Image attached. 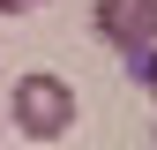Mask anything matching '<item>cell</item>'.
I'll use <instances>...</instances> for the list:
<instances>
[{"label":"cell","instance_id":"cell-1","mask_svg":"<svg viewBox=\"0 0 157 150\" xmlns=\"http://www.w3.org/2000/svg\"><path fill=\"white\" fill-rule=\"evenodd\" d=\"M75 83H60V75H23L15 83V98H8V120L23 128L30 143H60L67 128H75Z\"/></svg>","mask_w":157,"mask_h":150},{"label":"cell","instance_id":"cell-2","mask_svg":"<svg viewBox=\"0 0 157 150\" xmlns=\"http://www.w3.org/2000/svg\"><path fill=\"white\" fill-rule=\"evenodd\" d=\"M97 38L127 60H142L157 45V0H97Z\"/></svg>","mask_w":157,"mask_h":150},{"label":"cell","instance_id":"cell-3","mask_svg":"<svg viewBox=\"0 0 157 150\" xmlns=\"http://www.w3.org/2000/svg\"><path fill=\"white\" fill-rule=\"evenodd\" d=\"M135 75H142V90H150V98H157V45L142 53V60H135Z\"/></svg>","mask_w":157,"mask_h":150},{"label":"cell","instance_id":"cell-4","mask_svg":"<svg viewBox=\"0 0 157 150\" xmlns=\"http://www.w3.org/2000/svg\"><path fill=\"white\" fill-rule=\"evenodd\" d=\"M37 8V0H0V15H30Z\"/></svg>","mask_w":157,"mask_h":150}]
</instances>
